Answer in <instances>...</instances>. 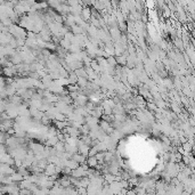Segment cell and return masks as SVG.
<instances>
[{"label": "cell", "instance_id": "1", "mask_svg": "<svg viewBox=\"0 0 195 195\" xmlns=\"http://www.w3.org/2000/svg\"><path fill=\"white\" fill-rule=\"evenodd\" d=\"M87 164L90 168H96V165L98 164V161H97L95 156H89L88 160H87Z\"/></svg>", "mask_w": 195, "mask_h": 195}, {"label": "cell", "instance_id": "2", "mask_svg": "<svg viewBox=\"0 0 195 195\" xmlns=\"http://www.w3.org/2000/svg\"><path fill=\"white\" fill-rule=\"evenodd\" d=\"M82 15H83V17H85V20H90L91 18V12H90V9L89 8H83L82 9Z\"/></svg>", "mask_w": 195, "mask_h": 195}, {"label": "cell", "instance_id": "3", "mask_svg": "<svg viewBox=\"0 0 195 195\" xmlns=\"http://www.w3.org/2000/svg\"><path fill=\"white\" fill-rule=\"evenodd\" d=\"M78 83L81 87H86L88 82H87V80L85 78H78Z\"/></svg>", "mask_w": 195, "mask_h": 195}, {"label": "cell", "instance_id": "4", "mask_svg": "<svg viewBox=\"0 0 195 195\" xmlns=\"http://www.w3.org/2000/svg\"><path fill=\"white\" fill-rule=\"evenodd\" d=\"M66 125H67V123H66V122H64V121H58L56 123V126H57V128H58V129H63V128H66Z\"/></svg>", "mask_w": 195, "mask_h": 195}, {"label": "cell", "instance_id": "5", "mask_svg": "<svg viewBox=\"0 0 195 195\" xmlns=\"http://www.w3.org/2000/svg\"><path fill=\"white\" fill-rule=\"evenodd\" d=\"M72 27H73V33H80V32H81V26L73 25Z\"/></svg>", "mask_w": 195, "mask_h": 195}, {"label": "cell", "instance_id": "6", "mask_svg": "<svg viewBox=\"0 0 195 195\" xmlns=\"http://www.w3.org/2000/svg\"><path fill=\"white\" fill-rule=\"evenodd\" d=\"M176 192H178V194L180 195V191H182V188H180V186H178V187H176V190H175ZM176 195H177V193H176Z\"/></svg>", "mask_w": 195, "mask_h": 195}]
</instances>
